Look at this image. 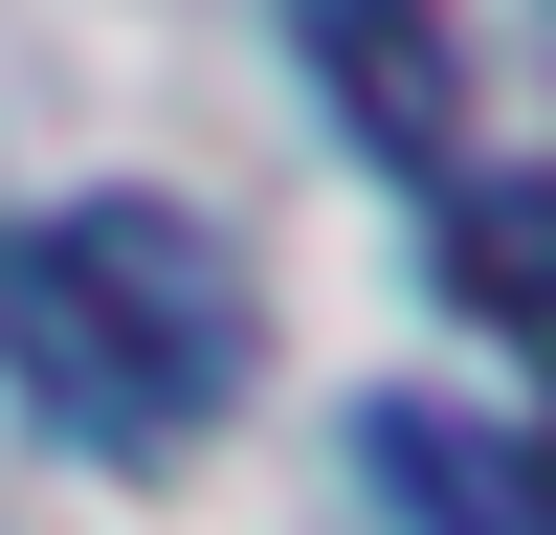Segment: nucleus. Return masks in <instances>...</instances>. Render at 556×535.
I'll list each match as a JSON object with an SVG mask.
<instances>
[{
    "label": "nucleus",
    "instance_id": "7ed1b4c3",
    "mask_svg": "<svg viewBox=\"0 0 556 535\" xmlns=\"http://www.w3.org/2000/svg\"><path fill=\"white\" fill-rule=\"evenodd\" d=\"M379 490L424 535H556V490H534V446H490L468 401H379Z\"/></svg>",
    "mask_w": 556,
    "mask_h": 535
},
{
    "label": "nucleus",
    "instance_id": "f257e3e1",
    "mask_svg": "<svg viewBox=\"0 0 556 535\" xmlns=\"http://www.w3.org/2000/svg\"><path fill=\"white\" fill-rule=\"evenodd\" d=\"M0 380L89 469H156L245 401V268L178 201H23L0 223Z\"/></svg>",
    "mask_w": 556,
    "mask_h": 535
},
{
    "label": "nucleus",
    "instance_id": "f03ea898",
    "mask_svg": "<svg viewBox=\"0 0 556 535\" xmlns=\"http://www.w3.org/2000/svg\"><path fill=\"white\" fill-rule=\"evenodd\" d=\"M290 23H312V89L401 178H468V45H445V0H290Z\"/></svg>",
    "mask_w": 556,
    "mask_h": 535
},
{
    "label": "nucleus",
    "instance_id": "20e7f679",
    "mask_svg": "<svg viewBox=\"0 0 556 535\" xmlns=\"http://www.w3.org/2000/svg\"><path fill=\"white\" fill-rule=\"evenodd\" d=\"M445 268L490 335H534V178H445Z\"/></svg>",
    "mask_w": 556,
    "mask_h": 535
}]
</instances>
